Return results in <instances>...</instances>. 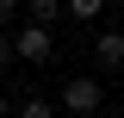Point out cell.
<instances>
[{
  "label": "cell",
  "instance_id": "1",
  "mask_svg": "<svg viewBox=\"0 0 124 118\" xmlns=\"http://www.w3.org/2000/svg\"><path fill=\"white\" fill-rule=\"evenodd\" d=\"M62 112H106V81H93V75H75V81H62Z\"/></svg>",
  "mask_w": 124,
  "mask_h": 118
},
{
  "label": "cell",
  "instance_id": "2",
  "mask_svg": "<svg viewBox=\"0 0 124 118\" xmlns=\"http://www.w3.org/2000/svg\"><path fill=\"white\" fill-rule=\"evenodd\" d=\"M56 56V37H50V25H25V31H13V62H44Z\"/></svg>",
  "mask_w": 124,
  "mask_h": 118
},
{
  "label": "cell",
  "instance_id": "3",
  "mask_svg": "<svg viewBox=\"0 0 124 118\" xmlns=\"http://www.w3.org/2000/svg\"><path fill=\"white\" fill-rule=\"evenodd\" d=\"M93 56H99V68H118V62H124V31L118 25H106V31H99V37H93Z\"/></svg>",
  "mask_w": 124,
  "mask_h": 118
},
{
  "label": "cell",
  "instance_id": "4",
  "mask_svg": "<svg viewBox=\"0 0 124 118\" xmlns=\"http://www.w3.org/2000/svg\"><path fill=\"white\" fill-rule=\"evenodd\" d=\"M19 6L31 13V25H56L62 19V0H19Z\"/></svg>",
  "mask_w": 124,
  "mask_h": 118
},
{
  "label": "cell",
  "instance_id": "5",
  "mask_svg": "<svg viewBox=\"0 0 124 118\" xmlns=\"http://www.w3.org/2000/svg\"><path fill=\"white\" fill-rule=\"evenodd\" d=\"M62 13H68V19H81V25H93V19L106 13V0H62Z\"/></svg>",
  "mask_w": 124,
  "mask_h": 118
},
{
  "label": "cell",
  "instance_id": "6",
  "mask_svg": "<svg viewBox=\"0 0 124 118\" xmlns=\"http://www.w3.org/2000/svg\"><path fill=\"white\" fill-rule=\"evenodd\" d=\"M13 118H56V106L31 93V100H19V106H13Z\"/></svg>",
  "mask_w": 124,
  "mask_h": 118
},
{
  "label": "cell",
  "instance_id": "7",
  "mask_svg": "<svg viewBox=\"0 0 124 118\" xmlns=\"http://www.w3.org/2000/svg\"><path fill=\"white\" fill-rule=\"evenodd\" d=\"M13 62V31H0V68Z\"/></svg>",
  "mask_w": 124,
  "mask_h": 118
},
{
  "label": "cell",
  "instance_id": "8",
  "mask_svg": "<svg viewBox=\"0 0 124 118\" xmlns=\"http://www.w3.org/2000/svg\"><path fill=\"white\" fill-rule=\"evenodd\" d=\"M13 13H19V0H0V31L13 25Z\"/></svg>",
  "mask_w": 124,
  "mask_h": 118
},
{
  "label": "cell",
  "instance_id": "9",
  "mask_svg": "<svg viewBox=\"0 0 124 118\" xmlns=\"http://www.w3.org/2000/svg\"><path fill=\"white\" fill-rule=\"evenodd\" d=\"M0 118H13V100H6V93H0Z\"/></svg>",
  "mask_w": 124,
  "mask_h": 118
},
{
  "label": "cell",
  "instance_id": "10",
  "mask_svg": "<svg viewBox=\"0 0 124 118\" xmlns=\"http://www.w3.org/2000/svg\"><path fill=\"white\" fill-rule=\"evenodd\" d=\"M106 118H118V112H112V106H106Z\"/></svg>",
  "mask_w": 124,
  "mask_h": 118
}]
</instances>
